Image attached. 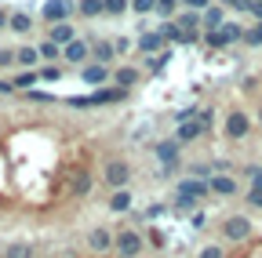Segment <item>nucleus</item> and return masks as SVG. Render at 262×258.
<instances>
[{"mask_svg":"<svg viewBox=\"0 0 262 258\" xmlns=\"http://www.w3.org/2000/svg\"><path fill=\"white\" fill-rule=\"evenodd\" d=\"M248 131H251L248 113H244V109H229V113H226V120H222V135L237 142V138H244Z\"/></svg>","mask_w":262,"mask_h":258,"instance_id":"1","label":"nucleus"},{"mask_svg":"<svg viewBox=\"0 0 262 258\" xmlns=\"http://www.w3.org/2000/svg\"><path fill=\"white\" fill-rule=\"evenodd\" d=\"M113 247H117L120 258H139V254H142V233H135V229H120Z\"/></svg>","mask_w":262,"mask_h":258,"instance_id":"2","label":"nucleus"},{"mask_svg":"<svg viewBox=\"0 0 262 258\" xmlns=\"http://www.w3.org/2000/svg\"><path fill=\"white\" fill-rule=\"evenodd\" d=\"M102 178H106V185L117 193V189H124V182L131 178V168L124 164V160H110V164L102 168Z\"/></svg>","mask_w":262,"mask_h":258,"instance_id":"3","label":"nucleus"},{"mask_svg":"<svg viewBox=\"0 0 262 258\" xmlns=\"http://www.w3.org/2000/svg\"><path fill=\"white\" fill-rule=\"evenodd\" d=\"M211 48H229V44H237V40H244V29L241 26H233V22H229V26H222V29H215V33H208L204 37Z\"/></svg>","mask_w":262,"mask_h":258,"instance_id":"4","label":"nucleus"},{"mask_svg":"<svg viewBox=\"0 0 262 258\" xmlns=\"http://www.w3.org/2000/svg\"><path fill=\"white\" fill-rule=\"evenodd\" d=\"M208 193H211V182L208 178H182L179 182V197H186V200H201V197H208Z\"/></svg>","mask_w":262,"mask_h":258,"instance_id":"5","label":"nucleus"},{"mask_svg":"<svg viewBox=\"0 0 262 258\" xmlns=\"http://www.w3.org/2000/svg\"><path fill=\"white\" fill-rule=\"evenodd\" d=\"M222 237H226V240H248V237H251V222H248L244 215L226 218V222H222Z\"/></svg>","mask_w":262,"mask_h":258,"instance_id":"6","label":"nucleus"},{"mask_svg":"<svg viewBox=\"0 0 262 258\" xmlns=\"http://www.w3.org/2000/svg\"><path fill=\"white\" fill-rule=\"evenodd\" d=\"M208 131V124L201 120V116H196V120H189V124H179V131H175V142L182 146V142H196V138H201Z\"/></svg>","mask_w":262,"mask_h":258,"instance_id":"7","label":"nucleus"},{"mask_svg":"<svg viewBox=\"0 0 262 258\" xmlns=\"http://www.w3.org/2000/svg\"><path fill=\"white\" fill-rule=\"evenodd\" d=\"M70 11H73L70 0H48V4H44V18H48V22H58V26L70 18Z\"/></svg>","mask_w":262,"mask_h":258,"instance_id":"8","label":"nucleus"},{"mask_svg":"<svg viewBox=\"0 0 262 258\" xmlns=\"http://www.w3.org/2000/svg\"><path fill=\"white\" fill-rule=\"evenodd\" d=\"M88 55H91V48H88L84 40H73L70 48H66V55H62V58L70 62V66H80V69H84V66H88Z\"/></svg>","mask_w":262,"mask_h":258,"instance_id":"9","label":"nucleus"},{"mask_svg":"<svg viewBox=\"0 0 262 258\" xmlns=\"http://www.w3.org/2000/svg\"><path fill=\"white\" fill-rule=\"evenodd\" d=\"M157 160H160L164 168H175V164H179V142H175V138L157 142Z\"/></svg>","mask_w":262,"mask_h":258,"instance_id":"10","label":"nucleus"},{"mask_svg":"<svg viewBox=\"0 0 262 258\" xmlns=\"http://www.w3.org/2000/svg\"><path fill=\"white\" fill-rule=\"evenodd\" d=\"M211 193L215 197H237V178L233 175H215L211 178Z\"/></svg>","mask_w":262,"mask_h":258,"instance_id":"11","label":"nucleus"},{"mask_svg":"<svg viewBox=\"0 0 262 258\" xmlns=\"http://www.w3.org/2000/svg\"><path fill=\"white\" fill-rule=\"evenodd\" d=\"M48 40H51V44H58V48H70V44L77 40V37H73V26H70V22H62V26H51Z\"/></svg>","mask_w":262,"mask_h":258,"instance_id":"12","label":"nucleus"},{"mask_svg":"<svg viewBox=\"0 0 262 258\" xmlns=\"http://www.w3.org/2000/svg\"><path fill=\"white\" fill-rule=\"evenodd\" d=\"M142 80V73L139 69H131V66H120V69H113V84L120 87V91H127L131 84H139Z\"/></svg>","mask_w":262,"mask_h":258,"instance_id":"13","label":"nucleus"},{"mask_svg":"<svg viewBox=\"0 0 262 258\" xmlns=\"http://www.w3.org/2000/svg\"><path fill=\"white\" fill-rule=\"evenodd\" d=\"M88 244H91L95 251H110V247L117 244V237H113L110 229H91V237H88Z\"/></svg>","mask_w":262,"mask_h":258,"instance_id":"14","label":"nucleus"},{"mask_svg":"<svg viewBox=\"0 0 262 258\" xmlns=\"http://www.w3.org/2000/svg\"><path fill=\"white\" fill-rule=\"evenodd\" d=\"M80 80H88V84H102V80H113V77L106 73V66H98V62H95V66H84V69H80Z\"/></svg>","mask_w":262,"mask_h":258,"instance_id":"15","label":"nucleus"},{"mask_svg":"<svg viewBox=\"0 0 262 258\" xmlns=\"http://www.w3.org/2000/svg\"><path fill=\"white\" fill-rule=\"evenodd\" d=\"M201 26H204V33H215V29H222V8H208L201 15Z\"/></svg>","mask_w":262,"mask_h":258,"instance_id":"16","label":"nucleus"},{"mask_svg":"<svg viewBox=\"0 0 262 258\" xmlns=\"http://www.w3.org/2000/svg\"><path fill=\"white\" fill-rule=\"evenodd\" d=\"M37 58H40V48H18V51H15V62H18V66H26V69L37 66Z\"/></svg>","mask_w":262,"mask_h":258,"instance_id":"17","label":"nucleus"},{"mask_svg":"<svg viewBox=\"0 0 262 258\" xmlns=\"http://www.w3.org/2000/svg\"><path fill=\"white\" fill-rule=\"evenodd\" d=\"M91 55L98 58V66H106V62H110V58L117 55V44H110V40H102V44H95V48H91Z\"/></svg>","mask_w":262,"mask_h":258,"instance_id":"18","label":"nucleus"},{"mask_svg":"<svg viewBox=\"0 0 262 258\" xmlns=\"http://www.w3.org/2000/svg\"><path fill=\"white\" fill-rule=\"evenodd\" d=\"M179 29H186V33H196V29H201V11H186V15H179Z\"/></svg>","mask_w":262,"mask_h":258,"instance_id":"19","label":"nucleus"},{"mask_svg":"<svg viewBox=\"0 0 262 258\" xmlns=\"http://www.w3.org/2000/svg\"><path fill=\"white\" fill-rule=\"evenodd\" d=\"M110 207H113V211H127V207H131V193H127V189H117L113 197H110Z\"/></svg>","mask_w":262,"mask_h":258,"instance_id":"20","label":"nucleus"},{"mask_svg":"<svg viewBox=\"0 0 262 258\" xmlns=\"http://www.w3.org/2000/svg\"><path fill=\"white\" fill-rule=\"evenodd\" d=\"M106 11V0H80V15L95 18V15H102Z\"/></svg>","mask_w":262,"mask_h":258,"instance_id":"21","label":"nucleus"},{"mask_svg":"<svg viewBox=\"0 0 262 258\" xmlns=\"http://www.w3.org/2000/svg\"><path fill=\"white\" fill-rule=\"evenodd\" d=\"M11 29H15V33H29V29H33V18L26 15V11H18V15H11V22H8Z\"/></svg>","mask_w":262,"mask_h":258,"instance_id":"22","label":"nucleus"},{"mask_svg":"<svg viewBox=\"0 0 262 258\" xmlns=\"http://www.w3.org/2000/svg\"><path fill=\"white\" fill-rule=\"evenodd\" d=\"M37 80H40V73H33V69H22V73H18V77H15L11 84H15L18 91H26V87H33Z\"/></svg>","mask_w":262,"mask_h":258,"instance_id":"23","label":"nucleus"},{"mask_svg":"<svg viewBox=\"0 0 262 258\" xmlns=\"http://www.w3.org/2000/svg\"><path fill=\"white\" fill-rule=\"evenodd\" d=\"M58 55H66L58 44H51V40H44V44H40V58H48L51 66H55V58H58Z\"/></svg>","mask_w":262,"mask_h":258,"instance_id":"24","label":"nucleus"},{"mask_svg":"<svg viewBox=\"0 0 262 258\" xmlns=\"http://www.w3.org/2000/svg\"><path fill=\"white\" fill-rule=\"evenodd\" d=\"M160 40H164L160 33H146V37H139V51H157Z\"/></svg>","mask_w":262,"mask_h":258,"instance_id":"25","label":"nucleus"},{"mask_svg":"<svg viewBox=\"0 0 262 258\" xmlns=\"http://www.w3.org/2000/svg\"><path fill=\"white\" fill-rule=\"evenodd\" d=\"M244 44H248V48H262V26L244 29Z\"/></svg>","mask_w":262,"mask_h":258,"instance_id":"26","label":"nucleus"},{"mask_svg":"<svg viewBox=\"0 0 262 258\" xmlns=\"http://www.w3.org/2000/svg\"><path fill=\"white\" fill-rule=\"evenodd\" d=\"M8 258H33V247L29 244H11L8 247Z\"/></svg>","mask_w":262,"mask_h":258,"instance_id":"27","label":"nucleus"},{"mask_svg":"<svg viewBox=\"0 0 262 258\" xmlns=\"http://www.w3.org/2000/svg\"><path fill=\"white\" fill-rule=\"evenodd\" d=\"M219 4H222V8H233V11H248V15H251V4H255V0H219Z\"/></svg>","mask_w":262,"mask_h":258,"instance_id":"28","label":"nucleus"},{"mask_svg":"<svg viewBox=\"0 0 262 258\" xmlns=\"http://www.w3.org/2000/svg\"><path fill=\"white\" fill-rule=\"evenodd\" d=\"M131 8L139 15H146V11H157V0H131Z\"/></svg>","mask_w":262,"mask_h":258,"instance_id":"29","label":"nucleus"},{"mask_svg":"<svg viewBox=\"0 0 262 258\" xmlns=\"http://www.w3.org/2000/svg\"><path fill=\"white\" fill-rule=\"evenodd\" d=\"M88 189H91V178H88V171H84V175H77V182H73V193L80 197V193H88Z\"/></svg>","mask_w":262,"mask_h":258,"instance_id":"30","label":"nucleus"},{"mask_svg":"<svg viewBox=\"0 0 262 258\" xmlns=\"http://www.w3.org/2000/svg\"><path fill=\"white\" fill-rule=\"evenodd\" d=\"M40 80H62V66H44L40 69Z\"/></svg>","mask_w":262,"mask_h":258,"instance_id":"31","label":"nucleus"},{"mask_svg":"<svg viewBox=\"0 0 262 258\" xmlns=\"http://www.w3.org/2000/svg\"><path fill=\"white\" fill-rule=\"evenodd\" d=\"M106 11L110 15H124L127 11V0H106Z\"/></svg>","mask_w":262,"mask_h":258,"instance_id":"32","label":"nucleus"},{"mask_svg":"<svg viewBox=\"0 0 262 258\" xmlns=\"http://www.w3.org/2000/svg\"><path fill=\"white\" fill-rule=\"evenodd\" d=\"M196 258H226V254H222V247H219V244H208V247H204L201 254H196Z\"/></svg>","mask_w":262,"mask_h":258,"instance_id":"33","label":"nucleus"},{"mask_svg":"<svg viewBox=\"0 0 262 258\" xmlns=\"http://www.w3.org/2000/svg\"><path fill=\"white\" fill-rule=\"evenodd\" d=\"M182 4H186L189 11H201V15H204V11H208V4H211V0H182Z\"/></svg>","mask_w":262,"mask_h":258,"instance_id":"34","label":"nucleus"},{"mask_svg":"<svg viewBox=\"0 0 262 258\" xmlns=\"http://www.w3.org/2000/svg\"><path fill=\"white\" fill-rule=\"evenodd\" d=\"M248 204H251V207H262V189H258V185L248 189Z\"/></svg>","mask_w":262,"mask_h":258,"instance_id":"35","label":"nucleus"},{"mask_svg":"<svg viewBox=\"0 0 262 258\" xmlns=\"http://www.w3.org/2000/svg\"><path fill=\"white\" fill-rule=\"evenodd\" d=\"M244 175H251V178H255V185L262 189V168H258V164H248V168H244Z\"/></svg>","mask_w":262,"mask_h":258,"instance_id":"36","label":"nucleus"},{"mask_svg":"<svg viewBox=\"0 0 262 258\" xmlns=\"http://www.w3.org/2000/svg\"><path fill=\"white\" fill-rule=\"evenodd\" d=\"M175 4H182V0H157V11L171 15V11H175Z\"/></svg>","mask_w":262,"mask_h":258,"instance_id":"37","label":"nucleus"},{"mask_svg":"<svg viewBox=\"0 0 262 258\" xmlns=\"http://www.w3.org/2000/svg\"><path fill=\"white\" fill-rule=\"evenodd\" d=\"M15 62V51L11 48H0V66H11Z\"/></svg>","mask_w":262,"mask_h":258,"instance_id":"38","label":"nucleus"},{"mask_svg":"<svg viewBox=\"0 0 262 258\" xmlns=\"http://www.w3.org/2000/svg\"><path fill=\"white\" fill-rule=\"evenodd\" d=\"M251 15H255V18L262 22V0H255V4H251Z\"/></svg>","mask_w":262,"mask_h":258,"instance_id":"39","label":"nucleus"},{"mask_svg":"<svg viewBox=\"0 0 262 258\" xmlns=\"http://www.w3.org/2000/svg\"><path fill=\"white\" fill-rule=\"evenodd\" d=\"M4 91H15V84L11 80H0V95H4Z\"/></svg>","mask_w":262,"mask_h":258,"instance_id":"40","label":"nucleus"},{"mask_svg":"<svg viewBox=\"0 0 262 258\" xmlns=\"http://www.w3.org/2000/svg\"><path fill=\"white\" fill-rule=\"evenodd\" d=\"M11 22V15H4V11H0V26H8Z\"/></svg>","mask_w":262,"mask_h":258,"instance_id":"41","label":"nucleus"},{"mask_svg":"<svg viewBox=\"0 0 262 258\" xmlns=\"http://www.w3.org/2000/svg\"><path fill=\"white\" fill-rule=\"evenodd\" d=\"M258 124H262V106H258Z\"/></svg>","mask_w":262,"mask_h":258,"instance_id":"42","label":"nucleus"},{"mask_svg":"<svg viewBox=\"0 0 262 258\" xmlns=\"http://www.w3.org/2000/svg\"><path fill=\"white\" fill-rule=\"evenodd\" d=\"M258 26H262V22H258Z\"/></svg>","mask_w":262,"mask_h":258,"instance_id":"43","label":"nucleus"}]
</instances>
